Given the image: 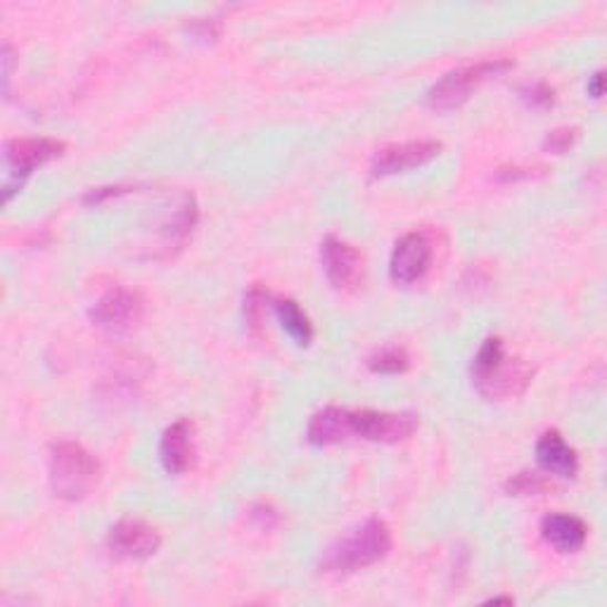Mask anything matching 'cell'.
<instances>
[{
    "label": "cell",
    "mask_w": 607,
    "mask_h": 607,
    "mask_svg": "<svg viewBox=\"0 0 607 607\" xmlns=\"http://www.w3.org/2000/svg\"><path fill=\"white\" fill-rule=\"evenodd\" d=\"M145 318V301L138 292L126 288H114L95 301L91 309L93 326L110 335H128L136 330Z\"/></svg>",
    "instance_id": "7"
},
{
    "label": "cell",
    "mask_w": 607,
    "mask_h": 607,
    "mask_svg": "<svg viewBox=\"0 0 607 607\" xmlns=\"http://www.w3.org/2000/svg\"><path fill=\"white\" fill-rule=\"evenodd\" d=\"M536 463L553 477L572 480L579 472V455L558 430H548L536 442Z\"/></svg>",
    "instance_id": "13"
},
{
    "label": "cell",
    "mask_w": 607,
    "mask_h": 607,
    "mask_svg": "<svg viewBox=\"0 0 607 607\" xmlns=\"http://www.w3.org/2000/svg\"><path fill=\"white\" fill-rule=\"evenodd\" d=\"M103 477V465L95 455L76 442H58L48 455L50 492L62 501H83Z\"/></svg>",
    "instance_id": "3"
},
{
    "label": "cell",
    "mask_w": 607,
    "mask_h": 607,
    "mask_svg": "<svg viewBox=\"0 0 607 607\" xmlns=\"http://www.w3.org/2000/svg\"><path fill=\"white\" fill-rule=\"evenodd\" d=\"M64 143L55 138H12L6 145V181L3 199L10 202L14 193L22 191L27 178L39 166L58 160L64 152Z\"/></svg>",
    "instance_id": "5"
},
{
    "label": "cell",
    "mask_w": 607,
    "mask_h": 607,
    "mask_svg": "<svg viewBox=\"0 0 607 607\" xmlns=\"http://www.w3.org/2000/svg\"><path fill=\"white\" fill-rule=\"evenodd\" d=\"M368 366L373 373H380V375H399L409 370L411 357L407 353V349L401 347H384L368 359Z\"/></svg>",
    "instance_id": "18"
},
{
    "label": "cell",
    "mask_w": 607,
    "mask_h": 607,
    "mask_svg": "<svg viewBox=\"0 0 607 607\" xmlns=\"http://www.w3.org/2000/svg\"><path fill=\"white\" fill-rule=\"evenodd\" d=\"M513 64H515L513 60L501 58V60H482L477 64L459 66V70L444 74L428 91V105L440 112L459 110L461 105L467 103L472 91H475L480 83L505 74L508 70H513Z\"/></svg>",
    "instance_id": "4"
},
{
    "label": "cell",
    "mask_w": 607,
    "mask_h": 607,
    "mask_svg": "<svg viewBox=\"0 0 607 607\" xmlns=\"http://www.w3.org/2000/svg\"><path fill=\"white\" fill-rule=\"evenodd\" d=\"M249 515H251V519H257V522H259V527H261V529H271V527H276L278 522H280L278 511L274 508L271 503H264V501L251 505Z\"/></svg>",
    "instance_id": "22"
},
{
    "label": "cell",
    "mask_w": 607,
    "mask_h": 607,
    "mask_svg": "<svg viewBox=\"0 0 607 607\" xmlns=\"http://www.w3.org/2000/svg\"><path fill=\"white\" fill-rule=\"evenodd\" d=\"M470 373L477 392L492 401L515 399L525 394L534 375L529 366L505 357L501 337H488V340L482 342L475 359H472Z\"/></svg>",
    "instance_id": "1"
},
{
    "label": "cell",
    "mask_w": 607,
    "mask_h": 607,
    "mask_svg": "<svg viewBox=\"0 0 607 607\" xmlns=\"http://www.w3.org/2000/svg\"><path fill=\"white\" fill-rule=\"evenodd\" d=\"M519 95L532 110H551L555 105V91L546 81L527 83V86L519 91Z\"/></svg>",
    "instance_id": "20"
},
{
    "label": "cell",
    "mask_w": 607,
    "mask_h": 607,
    "mask_svg": "<svg viewBox=\"0 0 607 607\" xmlns=\"http://www.w3.org/2000/svg\"><path fill=\"white\" fill-rule=\"evenodd\" d=\"M542 536L558 553H577L588 538L586 522L569 513H551L542 519Z\"/></svg>",
    "instance_id": "14"
},
{
    "label": "cell",
    "mask_w": 607,
    "mask_h": 607,
    "mask_svg": "<svg viewBox=\"0 0 607 607\" xmlns=\"http://www.w3.org/2000/svg\"><path fill=\"white\" fill-rule=\"evenodd\" d=\"M195 425L188 418H181L168 425L160 442V461L168 475H183L195 463Z\"/></svg>",
    "instance_id": "12"
},
{
    "label": "cell",
    "mask_w": 607,
    "mask_h": 607,
    "mask_svg": "<svg viewBox=\"0 0 607 607\" xmlns=\"http://www.w3.org/2000/svg\"><path fill=\"white\" fill-rule=\"evenodd\" d=\"M577 138H579L577 126H558L546 133L544 150L551 152V155H565V152L577 143Z\"/></svg>",
    "instance_id": "21"
},
{
    "label": "cell",
    "mask_w": 607,
    "mask_h": 607,
    "mask_svg": "<svg viewBox=\"0 0 607 607\" xmlns=\"http://www.w3.org/2000/svg\"><path fill=\"white\" fill-rule=\"evenodd\" d=\"M434 257L432 240L428 233H409L394 245L390 259V276L394 282L411 285L428 274V268Z\"/></svg>",
    "instance_id": "11"
},
{
    "label": "cell",
    "mask_w": 607,
    "mask_h": 607,
    "mask_svg": "<svg viewBox=\"0 0 607 607\" xmlns=\"http://www.w3.org/2000/svg\"><path fill=\"white\" fill-rule=\"evenodd\" d=\"M534 176V168H525V166H501L496 168V178L503 181V183H511V181H519V178H532Z\"/></svg>",
    "instance_id": "24"
},
{
    "label": "cell",
    "mask_w": 607,
    "mask_h": 607,
    "mask_svg": "<svg viewBox=\"0 0 607 607\" xmlns=\"http://www.w3.org/2000/svg\"><path fill=\"white\" fill-rule=\"evenodd\" d=\"M392 551V529L382 519H368L351 534L335 542L320 558V572L326 575H351L387 558Z\"/></svg>",
    "instance_id": "2"
},
{
    "label": "cell",
    "mask_w": 607,
    "mask_h": 607,
    "mask_svg": "<svg viewBox=\"0 0 607 607\" xmlns=\"http://www.w3.org/2000/svg\"><path fill=\"white\" fill-rule=\"evenodd\" d=\"M274 311L280 320L282 330L288 332L299 347H309L313 342L316 332H313L311 318L301 311V307L295 299H276L274 301Z\"/></svg>",
    "instance_id": "16"
},
{
    "label": "cell",
    "mask_w": 607,
    "mask_h": 607,
    "mask_svg": "<svg viewBox=\"0 0 607 607\" xmlns=\"http://www.w3.org/2000/svg\"><path fill=\"white\" fill-rule=\"evenodd\" d=\"M124 193H128V188H124V185H107V188H93L86 197H83V205H103L105 199L120 197Z\"/></svg>",
    "instance_id": "23"
},
{
    "label": "cell",
    "mask_w": 607,
    "mask_h": 607,
    "mask_svg": "<svg viewBox=\"0 0 607 607\" xmlns=\"http://www.w3.org/2000/svg\"><path fill=\"white\" fill-rule=\"evenodd\" d=\"M320 264H323V271L335 290L353 292L361 288L366 278V259L347 240H340L337 235H328L323 245H320Z\"/></svg>",
    "instance_id": "8"
},
{
    "label": "cell",
    "mask_w": 607,
    "mask_h": 607,
    "mask_svg": "<svg viewBox=\"0 0 607 607\" xmlns=\"http://www.w3.org/2000/svg\"><path fill=\"white\" fill-rule=\"evenodd\" d=\"M351 436H361L366 442L380 444H397L409 440L418 430L420 415L411 411H349Z\"/></svg>",
    "instance_id": "6"
},
{
    "label": "cell",
    "mask_w": 607,
    "mask_h": 607,
    "mask_svg": "<svg viewBox=\"0 0 607 607\" xmlns=\"http://www.w3.org/2000/svg\"><path fill=\"white\" fill-rule=\"evenodd\" d=\"M503 486H505V494L511 496H538V494H546L548 488H553V482L546 475H538V472L522 470Z\"/></svg>",
    "instance_id": "19"
},
{
    "label": "cell",
    "mask_w": 607,
    "mask_h": 607,
    "mask_svg": "<svg viewBox=\"0 0 607 607\" xmlns=\"http://www.w3.org/2000/svg\"><path fill=\"white\" fill-rule=\"evenodd\" d=\"M162 546V534L143 519H120L107 534V548L124 560H147Z\"/></svg>",
    "instance_id": "10"
},
{
    "label": "cell",
    "mask_w": 607,
    "mask_h": 607,
    "mask_svg": "<svg viewBox=\"0 0 607 607\" xmlns=\"http://www.w3.org/2000/svg\"><path fill=\"white\" fill-rule=\"evenodd\" d=\"M603 83H605L603 72H596L594 76H588V95L600 97L603 95Z\"/></svg>",
    "instance_id": "25"
},
{
    "label": "cell",
    "mask_w": 607,
    "mask_h": 607,
    "mask_svg": "<svg viewBox=\"0 0 607 607\" xmlns=\"http://www.w3.org/2000/svg\"><path fill=\"white\" fill-rule=\"evenodd\" d=\"M442 152L440 141H409V143H392L380 147L373 162H370V172L375 178L382 176H394L411 172V168L423 166L432 162Z\"/></svg>",
    "instance_id": "9"
},
{
    "label": "cell",
    "mask_w": 607,
    "mask_h": 607,
    "mask_svg": "<svg viewBox=\"0 0 607 607\" xmlns=\"http://www.w3.org/2000/svg\"><path fill=\"white\" fill-rule=\"evenodd\" d=\"M488 603H494V605H498V603H508V605H513V598H492Z\"/></svg>",
    "instance_id": "26"
},
{
    "label": "cell",
    "mask_w": 607,
    "mask_h": 607,
    "mask_svg": "<svg viewBox=\"0 0 607 607\" xmlns=\"http://www.w3.org/2000/svg\"><path fill=\"white\" fill-rule=\"evenodd\" d=\"M268 307H274L271 292L259 288V285H255V288H251L245 295V323H247V328H249L251 335L259 337L264 332Z\"/></svg>",
    "instance_id": "17"
},
{
    "label": "cell",
    "mask_w": 607,
    "mask_h": 607,
    "mask_svg": "<svg viewBox=\"0 0 607 607\" xmlns=\"http://www.w3.org/2000/svg\"><path fill=\"white\" fill-rule=\"evenodd\" d=\"M351 436V425H349V411L347 409H337L328 407L323 411L313 413L307 428V442L313 446H330V444H340Z\"/></svg>",
    "instance_id": "15"
}]
</instances>
